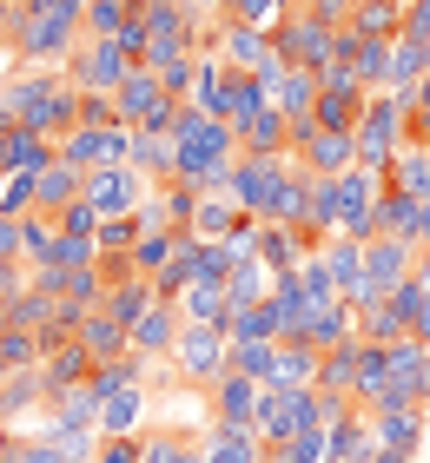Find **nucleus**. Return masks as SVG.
<instances>
[{
    "label": "nucleus",
    "instance_id": "obj_1",
    "mask_svg": "<svg viewBox=\"0 0 430 463\" xmlns=\"http://www.w3.org/2000/svg\"><path fill=\"white\" fill-rule=\"evenodd\" d=\"M166 139H172V185H186V193H232L239 133H232L225 119L199 113L192 99H172Z\"/></svg>",
    "mask_w": 430,
    "mask_h": 463
},
{
    "label": "nucleus",
    "instance_id": "obj_2",
    "mask_svg": "<svg viewBox=\"0 0 430 463\" xmlns=\"http://www.w3.org/2000/svg\"><path fill=\"white\" fill-rule=\"evenodd\" d=\"M0 99L14 107V119L27 126V133L53 139V146L80 126V93H73V80L60 67H14L0 80Z\"/></svg>",
    "mask_w": 430,
    "mask_h": 463
},
{
    "label": "nucleus",
    "instance_id": "obj_3",
    "mask_svg": "<svg viewBox=\"0 0 430 463\" xmlns=\"http://www.w3.org/2000/svg\"><path fill=\"white\" fill-rule=\"evenodd\" d=\"M14 67H67L86 40V0H20Z\"/></svg>",
    "mask_w": 430,
    "mask_h": 463
},
{
    "label": "nucleus",
    "instance_id": "obj_4",
    "mask_svg": "<svg viewBox=\"0 0 430 463\" xmlns=\"http://www.w3.org/2000/svg\"><path fill=\"white\" fill-rule=\"evenodd\" d=\"M404 119H411V99L404 93H371L364 99V119H358V165H371V173H384V185H391V159L404 153Z\"/></svg>",
    "mask_w": 430,
    "mask_h": 463
},
{
    "label": "nucleus",
    "instance_id": "obj_5",
    "mask_svg": "<svg viewBox=\"0 0 430 463\" xmlns=\"http://www.w3.org/2000/svg\"><path fill=\"white\" fill-rule=\"evenodd\" d=\"M232 371V338L219 325H186V338H179V351H172V364H166V377L179 391H192V397H205L219 377Z\"/></svg>",
    "mask_w": 430,
    "mask_h": 463
},
{
    "label": "nucleus",
    "instance_id": "obj_6",
    "mask_svg": "<svg viewBox=\"0 0 430 463\" xmlns=\"http://www.w3.org/2000/svg\"><path fill=\"white\" fill-rule=\"evenodd\" d=\"M318 424H325V397H318V391H265L258 411H252L258 444H285V437L318 430Z\"/></svg>",
    "mask_w": 430,
    "mask_h": 463
},
{
    "label": "nucleus",
    "instance_id": "obj_7",
    "mask_svg": "<svg viewBox=\"0 0 430 463\" xmlns=\"http://www.w3.org/2000/svg\"><path fill=\"white\" fill-rule=\"evenodd\" d=\"M60 73L73 80V93H119L126 80L139 73V60L126 53L119 40H80V53H73Z\"/></svg>",
    "mask_w": 430,
    "mask_h": 463
},
{
    "label": "nucleus",
    "instance_id": "obj_8",
    "mask_svg": "<svg viewBox=\"0 0 430 463\" xmlns=\"http://www.w3.org/2000/svg\"><path fill=\"white\" fill-rule=\"evenodd\" d=\"M291 165L311 179H344L358 165V146H351V133H325L311 119V126H291Z\"/></svg>",
    "mask_w": 430,
    "mask_h": 463
},
{
    "label": "nucleus",
    "instance_id": "obj_9",
    "mask_svg": "<svg viewBox=\"0 0 430 463\" xmlns=\"http://www.w3.org/2000/svg\"><path fill=\"white\" fill-rule=\"evenodd\" d=\"M272 53L285 60V67H305V73H325V60H331V27H318V20H305V14H278L272 20Z\"/></svg>",
    "mask_w": 430,
    "mask_h": 463
},
{
    "label": "nucleus",
    "instance_id": "obj_10",
    "mask_svg": "<svg viewBox=\"0 0 430 463\" xmlns=\"http://www.w3.org/2000/svg\"><path fill=\"white\" fill-rule=\"evenodd\" d=\"M285 173H291V159H252V153H239V165H232V205H239L245 219H272Z\"/></svg>",
    "mask_w": 430,
    "mask_h": 463
},
{
    "label": "nucleus",
    "instance_id": "obj_11",
    "mask_svg": "<svg viewBox=\"0 0 430 463\" xmlns=\"http://www.w3.org/2000/svg\"><path fill=\"white\" fill-rule=\"evenodd\" d=\"M113 107H119V126L126 133H166V119H172V93H166V80L159 73H133L126 87L113 93Z\"/></svg>",
    "mask_w": 430,
    "mask_h": 463
},
{
    "label": "nucleus",
    "instance_id": "obj_12",
    "mask_svg": "<svg viewBox=\"0 0 430 463\" xmlns=\"http://www.w3.org/2000/svg\"><path fill=\"white\" fill-rule=\"evenodd\" d=\"M60 159L80 165V173L126 165V159H133V133H126V126H73V133L60 139Z\"/></svg>",
    "mask_w": 430,
    "mask_h": 463
},
{
    "label": "nucleus",
    "instance_id": "obj_13",
    "mask_svg": "<svg viewBox=\"0 0 430 463\" xmlns=\"http://www.w3.org/2000/svg\"><path fill=\"white\" fill-rule=\"evenodd\" d=\"M146 185L133 165H100V173H86V205H93L100 219H133L139 205H146Z\"/></svg>",
    "mask_w": 430,
    "mask_h": 463
},
{
    "label": "nucleus",
    "instance_id": "obj_14",
    "mask_svg": "<svg viewBox=\"0 0 430 463\" xmlns=\"http://www.w3.org/2000/svg\"><path fill=\"white\" fill-rule=\"evenodd\" d=\"M205 47L219 53L232 73H265V67H272V33H265V27H245V20H219Z\"/></svg>",
    "mask_w": 430,
    "mask_h": 463
},
{
    "label": "nucleus",
    "instance_id": "obj_15",
    "mask_svg": "<svg viewBox=\"0 0 430 463\" xmlns=\"http://www.w3.org/2000/svg\"><path fill=\"white\" fill-rule=\"evenodd\" d=\"M371 437H377V463H417L430 437V411H377Z\"/></svg>",
    "mask_w": 430,
    "mask_h": 463
},
{
    "label": "nucleus",
    "instance_id": "obj_16",
    "mask_svg": "<svg viewBox=\"0 0 430 463\" xmlns=\"http://www.w3.org/2000/svg\"><path fill=\"white\" fill-rule=\"evenodd\" d=\"M179 338H186V311H179V305H166V298H153V311H146V318L133 325V351L146 357V364H172Z\"/></svg>",
    "mask_w": 430,
    "mask_h": 463
},
{
    "label": "nucleus",
    "instance_id": "obj_17",
    "mask_svg": "<svg viewBox=\"0 0 430 463\" xmlns=\"http://www.w3.org/2000/svg\"><path fill=\"white\" fill-rule=\"evenodd\" d=\"M364 93L358 87V73H325V93H318V126H325V133H358V119H364Z\"/></svg>",
    "mask_w": 430,
    "mask_h": 463
},
{
    "label": "nucleus",
    "instance_id": "obj_18",
    "mask_svg": "<svg viewBox=\"0 0 430 463\" xmlns=\"http://www.w3.org/2000/svg\"><path fill=\"white\" fill-rule=\"evenodd\" d=\"M139 457L146 463H205V430H192V424H146L139 430Z\"/></svg>",
    "mask_w": 430,
    "mask_h": 463
},
{
    "label": "nucleus",
    "instance_id": "obj_19",
    "mask_svg": "<svg viewBox=\"0 0 430 463\" xmlns=\"http://www.w3.org/2000/svg\"><path fill=\"white\" fill-rule=\"evenodd\" d=\"M298 338L318 345V351H338L358 338V311L344 298H325V305H305V318H298Z\"/></svg>",
    "mask_w": 430,
    "mask_h": 463
},
{
    "label": "nucleus",
    "instance_id": "obj_20",
    "mask_svg": "<svg viewBox=\"0 0 430 463\" xmlns=\"http://www.w3.org/2000/svg\"><path fill=\"white\" fill-rule=\"evenodd\" d=\"M80 345L93 364H119V357H133V325H119L113 311H86V331H80Z\"/></svg>",
    "mask_w": 430,
    "mask_h": 463
},
{
    "label": "nucleus",
    "instance_id": "obj_21",
    "mask_svg": "<svg viewBox=\"0 0 430 463\" xmlns=\"http://www.w3.org/2000/svg\"><path fill=\"white\" fill-rule=\"evenodd\" d=\"M258 391L252 377H239V371H225L219 384L205 391V411H212V424H252V411H258Z\"/></svg>",
    "mask_w": 430,
    "mask_h": 463
},
{
    "label": "nucleus",
    "instance_id": "obj_22",
    "mask_svg": "<svg viewBox=\"0 0 430 463\" xmlns=\"http://www.w3.org/2000/svg\"><path fill=\"white\" fill-rule=\"evenodd\" d=\"M318 93H325V80H318V73H305V67H285V73H278V87H272V107L285 113L291 126H311V113H318Z\"/></svg>",
    "mask_w": 430,
    "mask_h": 463
},
{
    "label": "nucleus",
    "instance_id": "obj_23",
    "mask_svg": "<svg viewBox=\"0 0 430 463\" xmlns=\"http://www.w3.org/2000/svg\"><path fill=\"white\" fill-rule=\"evenodd\" d=\"M239 153H252V159H291V119L278 113V107H265L258 119H245L239 126Z\"/></svg>",
    "mask_w": 430,
    "mask_h": 463
},
{
    "label": "nucleus",
    "instance_id": "obj_24",
    "mask_svg": "<svg viewBox=\"0 0 430 463\" xmlns=\"http://www.w3.org/2000/svg\"><path fill=\"white\" fill-rule=\"evenodd\" d=\"M272 107V93H265V80H258V73H232L225 67V93H219V119L232 126V133H239V126L245 119H258V113H265Z\"/></svg>",
    "mask_w": 430,
    "mask_h": 463
},
{
    "label": "nucleus",
    "instance_id": "obj_25",
    "mask_svg": "<svg viewBox=\"0 0 430 463\" xmlns=\"http://www.w3.org/2000/svg\"><path fill=\"white\" fill-rule=\"evenodd\" d=\"M325 377V351L305 345V338H285L278 345V391H318Z\"/></svg>",
    "mask_w": 430,
    "mask_h": 463
},
{
    "label": "nucleus",
    "instance_id": "obj_26",
    "mask_svg": "<svg viewBox=\"0 0 430 463\" xmlns=\"http://www.w3.org/2000/svg\"><path fill=\"white\" fill-rule=\"evenodd\" d=\"M86 377H93V357H86V345H60V351L40 357V384H47V397L80 391Z\"/></svg>",
    "mask_w": 430,
    "mask_h": 463
},
{
    "label": "nucleus",
    "instance_id": "obj_27",
    "mask_svg": "<svg viewBox=\"0 0 430 463\" xmlns=\"http://www.w3.org/2000/svg\"><path fill=\"white\" fill-rule=\"evenodd\" d=\"M205 463H265L252 424H205Z\"/></svg>",
    "mask_w": 430,
    "mask_h": 463
},
{
    "label": "nucleus",
    "instance_id": "obj_28",
    "mask_svg": "<svg viewBox=\"0 0 430 463\" xmlns=\"http://www.w3.org/2000/svg\"><path fill=\"white\" fill-rule=\"evenodd\" d=\"M47 411V384H40V371H7L0 377V424H20V417Z\"/></svg>",
    "mask_w": 430,
    "mask_h": 463
},
{
    "label": "nucleus",
    "instance_id": "obj_29",
    "mask_svg": "<svg viewBox=\"0 0 430 463\" xmlns=\"http://www.w3.org/2000/svg\"><path fill=\"white\" fill-rule=\"evenodd\" d=\"M80 199H86V173H80V165H67V159H53L47 173H40V213L60 219V213L80 205Z\"/></svg>",
    "mask_w": 430,
    "mask_h": 463
},
{
    "label": "nucleus",
    "instance_id": "obj_30",
    "mask_svg": "<svg viewBox=\"0 0 430 463\" xmlns=\"http://www.w3.org/2000/svg\"><path fill=\"white\" fill-rule=\"evenodd\" d=\"M245 225V213L232 205V193H199V205H192V239H232V232Z\"/></svg>",
    "mask_w": 430,
    "mask_h": 463
},
{
    "label": "nucleus",
    "instance_id": "obj_31",
    "mask_svg": "<svg viewBox=\"0 0 430 463\" xmlns=\"http://www.w3.org/2000/svg\"><path fill=\"white\" fill-rule=\"evenodd\" d=\"M93 430H100V437H139V430H146V384L119 391V397H106Z\"/></svg>",
    "mask_w": 430,
    "mask_h": 463
},
{
    "label": "nucleus",
    "instance_id": "obj_32",
    "mask_svg": "<svg viewBox=\"0 0 430 463\" xmlns=\"http://www.w3.org/2000/svg\"><path fill=\"white\" fill-rule=\"evenodd\" d=\"M391 47H397V40H364V33H358L351 73H358L364 93H391Z\"/></svg>",
    "mask_w": 430,
    "mask_h": 463
},
{
    "label": "nucleus",
    "instance_id": "obj_33",
    "mask_svg": "<svg viewBox=\"0 0 430 463\" xmlns=\"http://www.w3.org/2000/svg\"><path fill=\"white\" fill-rule=\"evenodd\" d=\"M179 311H186V325H232V291L225 285H186V298H179Z\"/></svg>",
    "mask_w": 430,
    "mask_h": 463
},
{
    "label": "nucleus",
    "instance_id": "obj_34",
    "mask_svg": "<svg viewBox=\"0 0 430 463\" xmlns=\"http://www.w3.org/2000/svg\"><path fill=\"white\" fill-rule=\"evenodd\" d=\"M53 159H60V146H53V139H40V133H27V126H14V146H7V179H14V173L40 179Z\"/></svg>",
    "mask_w": 430,
    "mask_h": 463
},
{
    "label": "nucleus",
    "instance_id": "obj_35",
    "mask_svg": "<svg viewBox=\"0 0 430 463\" xmlns=\"http://www.w3.org/2000/svg\"><path fill=\"white\" fill-rule=\"evenodd\" d=\"M133 173L146 179V185H172V139L166 133H133Z\"/></svg>",
    "mask_w": 430,
    "mask_h": 463
},
{
    "label": "nucleus",
    "instance_id": "obj_36",
    "mask_svg": "<svg viewBox=\"0 0 430 463\" xmlns=\"http://www.w3.org/2000/svg\"><path fill=\"white\" fill-rule=\"evenodd\" d=\"M318 391L338 397V404H358V338L325 351V377H318Z\"/></svg>",
    "mask_w": 430,
    "mask_h": 463
},
{
    "label": "nucleus",
    "instance_id": "obj_37",
    "mask_svg": "<svg viewBox=\"0 0 430 463\" xmlns=\"http://www.w3.org/2000/svg\"><path fill=\"white\" fill-rule=\"evenodd\" d=\"M153 279H126V285H106V298H100V311H113L119 325H139L146 311H153Z\"/></svg>",
    "mask_w": 430,
    "mask_h": 463
},
{
    "label": "nucleus",
    "instance_id": "obj_38",
    "mask_svg": "<svg viewBox=\"0 0 430 463\" xmlns=\"http://www.w3.org/2000/svg\"><path fill=\"white\" fill-rule=\"evenodd\" d=\"M139 20V0H86V40H119Z\"/></svg>",
    "mask_w": 430,
    "mask_h": 463
},
{
    "label": "nucleus",
    "instance_id": "obj_39",
    "mask_svg": "<svg viewBox=\"0 0 430 463\" xmlns=\"http://www.w3.org/2000/svg\"><path fill=\"white\" fill-rule=\"evenodd\" d=\"M318 259L331 265L338 298H351V291H358V279H364V245H358V239H325V251H318Z\"/></svg>",
    "mask_w": 430,
    "mask_h": 463
},
{
    "label": "nucleus",
    "instance_id": "obj_40",
    "mask_svg": "<svg viewBox=\"0 0 430 463\" xmlns=\"http://www.w3.org/2000/svg\"><path fill=\"white\" fill-rule=\"evenodd\" d=\"M351 33H364V40H397L404 33V7H397V0H364V7L351 14Z\"/></svg>",
    "mask_w": 430,
    "mask_h": 463
},
{
    "label": "nucleus",
    "instance_id": "obj_41",
    "mask_svg": "<svg viewBox=\"0 0 430 463\" xmlns=\"http://www.w3.org/2000/svg\"><path fill=\"white\" fill-rule=\"evenodd\" d=\"M232 371L252 377L258 391H278V345H232Z\"/></svg>",
    "mask_w": 430,
    "mask_h": 463
},
{
    "label": "nucleus",
    "instance_id": "obj_42",
    "mask_svg": "<svg viewBox=\"0 0 430 463\" xmlns=\"http://www.w3.org/2000/svg\"><path fill=\"white\" fill-rule=\"evenodd\" d=\"M391 185H397V193H411L417 205H430V153L404 146V153L391 159Z\"/></svg>",
    "mask_w": 430,
    "mask_h": 463
},
{
    "label": "nucleus",
    "instance_id": "obj_43",
    "mask_svg": "<svg viewBox=\"0 0 430 463\" xmlns=\"http://www.w3.org/2000/svg\"><path fill=\"white\" fill-rule=\"evenodd\" d=\"M53 311H60V298H47V291H33V285H27V291H20V298L7 305V325H14V331H33V338H40V331L53 325Z\"/></svg>",
    "mask_w": 430,
    "mask_h": 463
},
{
    "label": "nucleus",
    "instance_id": "obj_44",
    "mask_svg": "<svg viewBox=\"0 0 430 463\" xmlns=\"http://www.w3.org/2000/svg\"><path fill=\"white\" fill-rule=\"evenodd\" d=\"M20 245H27V271H40V265H53V251H60V225H53L47 213L20 219Z\"/></svg>",
    "mask_w": 430,
    "mask_h": 463
},
{
    "label": "nucleus",
    "instance_id": "obj_45",
    "mask_svg": "<svg viewBox=\"0 0 430 463\" xmlns=\"http://www.w3.org/2000/svg\"><path fill=\"white\" fill-rule=\"evenodd\" d=\"M179 239L186 232H146V239L133 245V271L139 279H159V271L172 265V251H179Z\"/></svg>",
    "mask_w": 430,
    "mask_h": 463
},
{
    "label": "nucleus",
    "instance_id": "obj_46",
    "mask_svg": "<svg viewBox=\"0 0 430 463\" xmlns=\"http://www.w3.org/2000/svg\"><path fill=\"white\" fill-rule=\"evenodd\" d=\"M146 239V219L133 213V219H100V259H133V245Z\"/></svg>",
    "mask_w": 430,
    "mask_h": 463
},
{
    "label": "nucleus",
    "instance_id": "obj_47",
    "mask_svg": "<svg viewBox=\"0 0 430 463\" xmlns=\"http://www.w3.org/2000/svg\"><path fill=\"white\" fill-rule=\"evenodd\" d=\"M40 338L33 331H14V325H0V371H40Z\"/></svg>",
    "mask_w": 430,
    "mask_h": 463
},
{
    "label": "nucleus",
    "instance_id": "obj_48",
    "mask_svg": "<svg viewBox=\"0 0 430 463\" xmlns=\"http://www.w3.org/2000/svg\"><path fill=\"white\" fill-rule=\"evenodd\" d=\"M265 463H325V424L298 430V437H285V444H265Z\"/></svg>",
    "mask_w": 430,
    "mask_h": 463
},
{
    "label": "nucleus",
    "instance_id": "obj_49",
    "mask_svg": "<svg viewBox=\"0 0 430 463\" xmlns=\"http://www.w3.org/2000/svg\"><path fill=\"white\" fill-rule=\"evenodd\" d=\"M33 213H40V179L27 173L0 179V219H33Z\"/></svg>",
    "mask_w": 430,
    "mask_h": 463
},
{
    "label": "nucleus",
    "instance_id": "obj_50",
    "mask_svg": "<svg viewBox=\"0 0 430 463\" xmlns=\"http://www.w3.org/2000/svg\"><path fill=\"white\" fill-rule=\"evenodd\" d=\"M358 338L364 345H404V338H411V325H404L391 305H377V311H364V318H358Z\"/></svg>",
    "mask_w": 430,
    "mask_h": 463
},
{
    "label": "nucleus",
    "instance_id": "obj_51",
    "mask_svg": "<svg viewBox=\"0 0 430 463\" xmlns=\"http://www.w3.org/2000/svg\"><path fill=\"white\" fill-rule=\"evenodd\" d=\"M298 291H305V305H325V298H338L331 265H325V259H305V265H298Z\"/></svg>",
    "mask_w": 430,
    "mask_h": 463
},
{
    "label": "nucleus",
    "instance_id": "obj_52",
    "mask_svg": "<svg viewBox=\"0 0 430 463\" xmlns=\"http://www.w3.org/2000/svg\"><path fill=\"white\" fill-rule=\"evenodd\" d=\"M298 14H305V20H318V27H331V33H344V27H351V0H298Z\"/></svg>",
    "mask_w": 430,
    "mask_h": 463
},
{
    "label": "nucleus",
    "instance_id": "obj_53",
    "mask_svg": "<svg viewBox=\"0 0 430 463\" xmlns=\"http://www.w3.org/2000/svg\"><path fill=\"white\" fill-rule=\"evenodd\" d=\"M53 225L67 232V239H100V213H93V205H86V199H80V205H67V213H60Z\"/></svg>",
    "mask_w": 430,
    "mask_h": 463
},
{
    "label": "nucleus",
    "instance_id": "obj_54",
    "mask_svg": "<svg viewBox=\"0 0 430 463\" xmlns=\"http://www.w3.org/2000/svg\"><path fill=\"white\" fill-rule=\"evenodd\" d=\"M80 126H119L113 93H80Z\"/></svg>",
    "mask_w": 430,
    "mask_h": 463
},
{
    "label": "nucleus",
    "instance_id": "obj_55",
    "mask_svg": "<svg viewBox=\"0 0 430 463\" xmlns=\"http://www.w3.org/2000/svg\"><path fill=\"white\" fill-rule=\"evenodd\" d=\"M404 40H417L430 53V0H404Z\"/></svg>",
    "mask_w": 430,
    "mask_h": 463
},
{
    "label": "nucleus",
    "instance_id": "obj_56",
    "mask_svg": "<svg viewBox=\"0 0 430 463\" xmlns=\"http://www.w3.org/2000/svg\"><path fill=\"white\" fill-rule=\"evenodd\" d=\"M93 463H146V457H139V437H100Z\"/></svg>",
    "mask_w": 430,
    "mask_h": 463
},
{
    "label": "nucleus",
    "instance_id": "obj_57",
    "mask_svg": "<svg viewBox=\"0 0 430 463\" xmlns=\"http://www.w3.org/2000/svg\"><path fill=\"white\" fill-rule=\"evenodd\" d=\"M0 265H27V245H20V219H0Z\"/></svg>",
    "mask_w": 430,
    "mask_h": 463
},
{
    "label": "nucleus",
    "instance_id": "obj_58",
    "mask_svg": "<svg viewBox=\"0 0 430 463\" xmlns=\"http://www.w3.org/2000/svg\"><path fill=\"white\" fill-rule=\"evenodd\" d=\"M411 107H424V113H430V80H424V87L411 93Z\"/></svg>",
    "mask_w": 430,
    "mask_h": 463
},
{
    "label": "nucleus",
    "instance_id": "obj_59",
    "mask_svg": "<svg viewBox=\"0 0 430 463\" xmlns=\"http://www.w3.org/2000/svg\"><path fill=\"white\" fill-rule=\"evenodd\" d=\"M0 325H7V305H0Z\"/></svg>",
    "mask_w": 430,
    "mask_h": 463
},
{
    "label": "nucleus",
    "instance_id": "obj_60",
    "mask_svg": "<svg viewBox=\"0 0 430 463\" xmlns=\"http://www.w3.org/2000/svg\"><path fill=\"white\" fill-rule=\"evenodd\" d=\"M351 7H364V0H351Z\"/></svg>",
    "mask_w": 430,
    "mask_h": 463
},
{
    "label": "nucleus",
    "instance_id": "obj_61",
    "mask_svg": "<svg viewBox=\"0 0 430 463\" xmlns=\"http://www.w3.org/2000/svg\"><path fill=\"white\" fill-rule=\"evenodd\" d=\"M67 463H73V457H67ZM86 463H93V457H86Z\"/></svg>",
    "mask_w": 430,
    "mask_h": 463
},
{
    "label": "nucleus",
    "instance_id": "obj_62",
    "mask_svg": "<svg viewBox=\"0 0 430 463\" xmlns=\"http://www.w3.org/2000/svg\"><path fill=\"white\" fill-rule=\"evenodd\" d=\"M397 7H404V0H397Z\"/></svg>",
    "mask_w": 430,
    "mask_h": 463
},
{
    "label": "nucleus",
    "instance_id": "obj_63",
    "mask_svg": "<svg viewBox=\"0 0 430 463\" xmlns=\"http://www.w3.org/2000/svg\"><path fill=\"white\" fill-rule=\"evenodd\" d=\"M0 377H7V371H0Z\"/></svg>",
    "mask_w": 430,
    "mask_h": 463
},
{
    "label": "nucleus",
    "instance_id": "obj_64",
    "mask_svg": "<svg viewBox=\"0 0 430 463\" xmlns=\"http://www.w3.org/2000/svg\"><path fill=\"white\" fill-rule=\"evenodd\" d=\"M424 351H430V345H424Z\"/></svg>",
    "mask_w": 430,
    "mask_h": 463
}]
</instances>
